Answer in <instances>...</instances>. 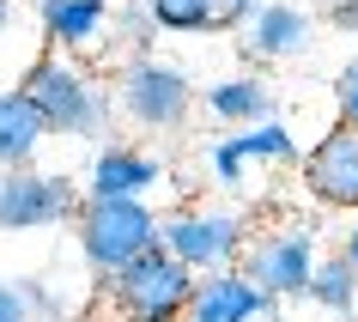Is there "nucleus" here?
Listing matches in <instances>:
<instances>
[{"label": "nucleus", "instance_id": "obj_1", "mask_svg": "<svg viewBox=\"0 0 358 322\" xmlns=\"http://www.w3.org/2000/svg\"><path fill=\"white\" fill-rule=\"evenodd\" d=\"M24 104L43 115V128L49 134H73V140H103L115 122V97L103 79H92L79 67L73 55H55V49H43L19 79Z\"/></svg>", "mask_w": 358, "mask_h": 322}, {"label": "nucleus", "instance_id": "obj_2", "mask_svg": "<svg viewBox=\"0 0 358 322\" xmlns=\"http://www.w3.org/2000/svg\"><path fill=\"white\" fill-rule=\"evenodd\" d=\"M189 298H194V274L176 255L152 249V255H140V262H128L122 274L103 280L92 322H182Z\"/></svg>", "mask_w": 358, "mask_h": 322}, {"label": "nucleus", "instance_id": "obj_3", "mask_svg": "<svg viewBox=\"0 0 358 322\" xmlns=\"http://www.w3.org/2000/svg\"><path fill=\"white\" fill-rule=\"evenodd\" d=\"M73 237L85 267L97 280H110L128 262L158 249V213H152V201H85L73 219Z\"/></svg>", "mask_w": 358, "mask_h": 322}, {"label": "nucleus", "instance_id": "obj_4", "mask_svg": "<svg viewBox=\"0 0 358 322\" xmlns=\"http://www.w3.org/2000/svg\"><path fill=\"white\" fill-rule=\"evenodd\" d=\"M316 225L310 219H280L267 231H249L243 255H237V274H243L262 298H303L310 292V274H316Z\"/></svg>", "mask_w": 358, "mask_h": 322}, {"label": "nucleus", "instance_id": "obj_5", "mask_svg": "<svg viewBox=\"0 0 358 322\" xmlns=\"http://www.w3.org/2000/svg\"><path fill=\"white\" fill-rule=\"evenodd\" d=\"M249 244V219L231 207H176V213H158V249L176 255L189 274H225L237 267Z\"/></svg>", "mask_w": 358, "mask_h": 322}, {"label": "nucleus", "instance_id": "obj_6", "mask_svg": "<svg viewBox=\"0 0 358 322\" xmlns=\"http://www.w3.org/2000/svg\"><path fill=\"white\" fill-rule=\"evenodd\" d=\"M110 97H115V115L134 122V128H146V134L182 128L189 110H194L189 74H182V67H170V61H152V55H128V61H122Z\"/></svg>", "mask_w": 358, "mask_h": 322}, {"label": "nucleus", "instance_id": "obj_7", "mask_svg": "<svg viewBox=\"0 0 358 322\" xmlns=\"http://www.w3.org/2000/svg\"><path fill=\"white\" fill-rule=\"evenodd\" d=\"M85 207V189L61 171H0V231H49V225H73Z\"/></svg>", "mask_w": 358, "mask_h": 322}, {"label": "nucleus", "instance_id": "obj_8", "mask_svg": "<svg viewBox=\"0 0 358 322\" xmlns=\"http://www.w3.org/2000/svg\"><path fill=\"white\" fill-rule=\"evenodd\" d=\"M310 201L328 213H358V122H334L316 146L298 158Z\"/></svg>", "mask_w": 358, "mask_h": 322}, {"label": "nucleus", "instance_id": "obj_9", "mask_svg": "<svg viewBox=\"0 0 358 322\" xmlns=\"http://www.w3.org/2000/svg\"><path fill=\"white\" fill-rule=\"evenodd\" d=\"M298 158L303 152L285 122H255V128H237L213 146V183L219 189H243V171H255V164H298Z\"/></svg>", "mask_w": 358, "mask_h": 322}, {"label": "nucleus", "instance_id": "obj_10", "mask_svg": "<svg viewBox=\"0 0 358 322\" xmlns=\"http://www.w3.org/2000/svg\"><path fill=\"white\" fill-rule=\"evenodd\" d=\"M164 183V158L146 146H97L85 171V201H152Z\"/></svg>", "mask_w": 358, "mask_h": 322}, {"label": "nucleus", "instance_id": "obj_11", "mask_svg": "<svg viewBox=\"0 0 358 322\" xmlns=\"http://www.w3.org/2000/svg\"><path fill=\"white\" fill-rule=\"evenodd\" d=\"M37 19H43V37H49L55 55H103L115 37L110 0H43Z\"/></svg>", "mask_w": 358, "mask_h": 322}, {"label": "nucleus", "instance_id": "obj_12", "mask_svg": "<svg viewBox=\"0 0 358 322\" xmlns=\"http://www.w3.org/2000/svg\"><path fill=\"white\" fill-rule=\"evenodd\" d=\"M237 37H243L249 61H292V55H303V49L316 43V19H310L303 6H292V0H262L243 19Z\"/></svg>", "mask_w": 358, "mask_h": 322}, {"label": "nucleus", "instance_id": "obj_13", "mask_svg": "<svg viewBox=\"0 0 358 322\" xmlns=\"http://www.w3.org/2000/svg\"><path fill=\"white\" fill-rule=\"evenodd\" d=\"M267 316H273V298H262L237 267H225V274H201L194 280V298H189L182 322H267Z\"/></svg>", "mask_w": 358, "mask_h": 322}, {"label": "nucleus", "instance_id": "obj_14", "mask_svg": "<svg viewBox=\"0 0 358 322\" xmlns=\"http://www.w3.org/2000/svg\"><path fill=\"white\" fill-rule=\"evenodd\" d=\"M249 13H255L249 0H146V19L176 37H225L243 31Z\"/></svg>", "mask_w": 358, "mask_h": 322}, {"label": "nucleus", "instance_id": "obj_15", "mask_svg": "<svg viewBox=\"0 0 358 322\" xmlns=\"http://www.w3.org/2000/svg\"><path fill=\"white\" fill-rule=\"evenodd\" d=\"M201 104H207V115H213V122H225L231 134L255 128V122H273V85H267L262 74H225V79H213L207 92H201Z\"/></svg>", "mask_w": 358, "mask_h": 322}, {"label": "nucleus", "instance_id": "obj_16", "mask_svg": "<svg viewBox=\"0 0 358 322\" xmlns=\"http://www.w3.org/2000/svg\"><path fill=\"white\" fill-rule=\"evenodd\" d=\"M43 140H49V128H43V115L24 104V92L19 85L0 92V171H24V164L37 158Z\"/></svg>", "mask_w": 358, "mask_h": 322}, {"label": "nucleus", "instance_id": "obj_17", "mask_svg": "<svg viewBox=\"0 0 358 322\" xmlns=\"http://www.w3.org/2000/svg\"><path fill=\"white\" fill-rule=\"evenodd\" d=\"M303 298L316 304V310H328V316H340V322H358V267L346 262L340 249H334V255H322Z\"/></svg>", "mask_w": 358, "mask_h": 322}, {"label": "nucleus", "instance_id": "obj_18", "mask_svg": "<svg viewBox=\"0 0 358 322\" xmlns=\"http://www.w3.org/2000/svg\"><path fill=\"white\" fill-rule=\"evenodd\" d=\"M19 298H24V310H31V322H43V316H55V322H67V310H61V292L43 274H19Z\"/></svg>", "mask_w": 358, "mask_h": 322}, {"label": "nucleus", "instance_id": "obj_19", "mask_svg": "<svg viewBox=\"0 0 358 322\" xmlns=\"http://www.w3.org/2000/svg\"><path fill=\"white\" fill-rule=\"evenodd\" d=\"M334 110H340L334 122H358V55L334 74Z\"/></svg>", "mask_w": 358, "mask_h": 322}, {"label": "nucleus", "instance_id": "obj_20", "mask_svg": "<svg viewBox=\"0 0 358 322\" xmlns=\"http://www.w3.org/2000/svg\"><path fill=\"white\" fill-rule=\"evenodd\" d=\"M322 19L334 31H358V0H322Z\"/></svg>", "mask_w": 358, "mask_h": 322}, {"label": "nucleus", "instance_id": "obj_21", "mask_svg": "<svg viewBox=\"0 0 358 322\" xmlns=\"http://www.w3.org/2000/svg\"><path fill=\"white\" fill-rule=\"evenodd\" d=\"M0 322H31V310H24V298H19L13 280H0Z\"/></svg>", "mask_w": 358, "mask_h": 322}, {"label": "nucleus", "instance_id": "obj_22", "mask_svg": "<svg viewBox=\"0 0 358 322\" xmlns=\"http://www.w3.org/2000/svg\"><path fill=\"white\" fill-rule=\"evenodd\" d=\"M340 255L358 267V225H346V237H340Z\"/></svg>", "mask_w": 358, "mask_h": 322}, {"label": "nucleus", "instance_id": "obj_23", "mask_svg": "<svg viewBox=\"0 0 358 322\" xmlns=\"http://www.w3.org/2000/svg\"><path fill=\"white\" fill-rule=\"evenodd\" d=\"M13 31V0H0V37Z\"/></svg>", "mask_w": 358, "mask_h": 322}, {"label": "nucleus", "instance_id": "obj_24", "mask_svg": "<svg viewBox=\"0 0 358 322\" xmlns=\"http://www.w3.org/2000/svg\"><path fill=\"white\" fill-rule=\"evenodd\" d=\"M249 6H262V0H249Z\"/></svg>", "mask_w": 358, "mask_h": 322}]
</instances>
